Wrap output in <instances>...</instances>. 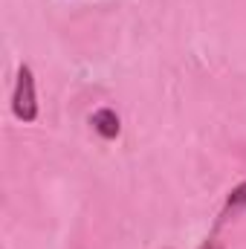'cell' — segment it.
Instances as JSON below:
<instances>
[{
    "mask_svg": "<svg viewBox=\"0 0 246 249\" xmlns=\"http://www.w3.org/2000/svg\"><path fill=\"white\" fill-rule=\"evenodd\" d=\"M41 107H38V84H35V72L29 64L18 67V78H15V90H12V116L23 124H32L38 119Z\"/></svg>",
    "mask_w": 246,
    "mask_h": 249,
    "instance_id": "1",
    "label": "cell"
},
{
    "mask_svg": "<svg viewBox=\"0 0 246 249\" xmlns=\"http://www.w3.org/2000/svg\"><path fill=\"white\" fill-rule=\"evenodd\" d=\"M90 124H93V130H96L105 142H113V139H119V133H122V119H119V113H116L113 107H99V110H93Z\"/></svg>",
    "mask_w": 246,
    "mask_h": 249,
    "instance_id": "2",
    "label": "cell"
},
{
    "mask_svg": "<svg viewBox=\"0 0 246 249\" xmlns=\"http://www.w3.org/2000/svg\"><path fill=\"white\" fill-rule=\"evenodd\" d=\"M241 212H246V180L244 183H238V186L226 194V203H223L220 217H217V223H214V232H217L223 223H229L232 217H238Z\"/></svg>",
    "mask_w": 246,
    "mask_h": 249,
    "instance_id": "3",
    "label": "cell"
},
{
    "mask_svg": "<svg viewBox=\"0 0 246 249\" xmlns=\"http://www.w3.org/2000/svg\"><path fill=\"white\" fill-rule=\"evenodd\" d=\"M197 249H223V244L217 241V235H209V238H206V241H203Z\"/></svg>",
    "mask_w": 246,
    "mask_h": 249,
    "instance_id": "4",
    "label": "cell"
}]
</instances>
